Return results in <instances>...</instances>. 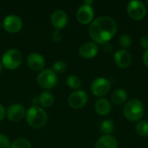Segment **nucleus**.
Returning a JSON list of instances; mask_svg holds the SVG:
<instances>
[{
    "label": "nucleus",
    "mask_w": 148,
    "mask_h": 148,
    "mask_svg": "<svg viewBox=\"0 0 148 148\" xmlns=\"http://www.w3.org/2000/svg\"><path fill=\"white\" fill-rule=\"evenodd\" d=\"M118 29L116 21L108 16H100L95 19L88 28V33L94 42L104 44L114 36Z\"/></svg>",
    "instance_id": "nucleus-1"
},
{
    "label": "nucleus",
    "mask_w": 148,
    "mask_h": 148,
    "mask_svg": "<svg viewBox=\"0 0 148 148\" xmlns=\"http://www.w3.org/2000/svg\"><path fill=\"white\" fill-rule=\"evenodd\" d=\"M26 121L33 128H41L48 121L47 113L40 107L33 106L26 113Z\"/></svg>",
    "instance_id": "nucleus-2"
},
{
    "label": "nucleus",
    "mask_w": 148,
    "mask_h": 148,
    "mask_svg": "<svg viewBox=\"0 0 148 148\" xmlns=\"http://www.w3.org/2000/svg\"><path fill=\"white\" fill-rule=\"evenodd\" d=\"M144 105L139 99H131L126 102L123 114L127 120L130 121H138L144 115Z\"/></svg>",
    "instance_id": "nucleus-3"
},
{
    "label": "nucleus",
    "mask_w": 148,
    "mask_h": 148,
    "mask_svg": "<svg viewBox=\"0 0 148 148\" xmlns=\"http://www.w3.org/2000/svg\"><path fill=\"white\" fill-rule=\"evenodd\" d=\"M22 62H23L22 53L16 49H8L2 57L3 65L10 70L17 69L22 64Z\"/></svg>",
    "instance_id": "nucleus-4"
},
{
    "label": "nucleus",
    "mask_w": 148,
    "mask_h": 148,
    "mask_svg": "<svg viewBox=\"0 0 148 148\" xmlns=\"http://www.w3.org/2000/svg\"><path fill=\"white\" fill-rule=\"evenodd\" d=\"M58 78L56 73L53 69H46L42 70L37 76V82L40 87L44 89H50L56 86Z\"/></svg>",
    "instance_id": "nucleus-5"
},
{
    "label": "nucleus",
    "mask_w": 148,
    "mask_h": 148,
    "mask_svg": "<svg viewBox=\"0 0 148 148\" xmlns=\"http://www.w3.org/2000/svg\"><path fill=\"white\" fill-rule=\"evenodd\" d=\"M127 15L135 21L142 20L147 15V6L139 0L131 1L127 7Z\"/></svg>",
    "instance_id": "nucleus-6"
},
{
    "label": "nucleus",
    "mask_w": 148,
    "mask_h": 148,
    "mask_svg": "<svg viewBox=\"0 0 148 148\" xmlns=\"http://www.w3.org/2000/svg\"><path fill=\"white\" fill-rule=\"evenodd\" d=\"M111 88L110 82L103 77H98L95 79L91 84V92L94 95L102 98L107 95Z\"/></svg>",
    "instance_id": "nucleus-7"
},
{
    "label": "nucleus",
    "mask_w": 148,
    "mask_h": 148,
    "mask_svg": "<svg viewBox=\"0 0 148 148\" xmlns=\"http://www.w3.org/2000/svg\"><path fill=\"white\" fill-rule=\"evenodd\" d=\"M95 10L92 6L82 4L81 5L76 11V19L82 24L91 23L94 20Z\"/></svg>",
    "instance_id": "nucleus-8"
},
{
    "label": "nucleus",
    "mask_w": 148,
    "mask_h": 148,
    "mask_svg": "<svg viewBox=\"0 0 148 148\" xmlns=\"http://www.w3.org/2000/svg\"><path fill=\"white\" fill-rule=\"evenodd\" d=\"M3 26L9 33H17L23 28V21L16 15H9L3 19Z\"/></svg>",
    "instance_id": "nucleus-9"
},
{
    "label": "nucleus",
    "mask_w": 148,
    "mask_h": 148,
    "mask_svg": "<svg viewBox=\"0 0 148 148\" xmlns=\"http://www.w3.org/2000/svg\"><path fill=\"white\" fill-rule=\"evenodd\" d=\"M88 101V95L83 90H75L69 97V105L75 109L83 108Z\"/></svg>",
    "instance_id": "nucleus-10"
},
{
    "label": "nucleus",
    "mask_w": 148,
    "mask_h": 148,
    "mask_svg": "<svg viewBox=\"0 0 148 148\" xmlns=\"http://www.w3.org/2000/svg\"><path fill=\"white\" fill-rule=\"evenodd\" d=\"M6 115L10 121L13 122H18L25 117V108L21 104H12L8 108Z\"/></svg>",
    "instance_id": "nucleus-11"
},
{
    "label": "nucleus",
    "mask_w": 148,
    "mask_h": 148,
    "mask_svg": "<svg viewBox=\"0 0 148 148\" xmlns=\"http://www.w3.org/2000/svg\"><path fill=\"white\" fill-rule=\"evenodd\" d=\"M114 61L118 67L121 69H127L132 63V56L127 50L121 49L114 53Z\"/></svg>",
    "instance_id": "nucleus-12"
},
{
    "label": "nucleus",
    "mask_w": 148,
    "mask_h": 148,
    "mask_svg": "<svg viewBox=\"0 0 148 148\" xmlns=\"http://www.w3.org/2000/svg\"><path fill=\"white\" fill-rule=\"evenodd\" d=\"M99 52V46L94 42H86L82 43L79 49V53L82 57L90 59L97 56Z\"/></svg>",
    "instance_id": "nucleus-13"
},
{
    "label": "nucleus",
    "mask_w": 148,
    "mask_h": 148,
    "mask_svg": "<svg viewBox=\"0 0 148 148\" xmlns=\"http://www.w3.org/2000/svg\"><path fill=\"white\" fill-rule=\"evenodd\" d=\"M69 21L68 15L63 10H56L52 13L50 17V22L52 25L58 30L64 28Z\"/></svg>",
    "instance_id": "nucleus-14"
},
{
    "label": "nucleus",
    "mask_w": 148,
    "mask_h": 148,
    "mask_svg": "<svg viewBox=\"0 0 148 148\" xmlns=\"http://www.w3.org/2000/svg\"><path fill=\"white\" fill-rule=\"evenodd\" d=\"M28 66L34 71H42L45 65L43 56L39 53H31L27 58Z\"/></svg>",
    "instance_id": "nucleus-15"
},
{
    "label": "nucleus",
    "mask_w": 148,
    "mask_h": 148,
    "mask_svg": "<svg viewBox=\"0 0 148 148\" xmlns=\"http://www.w3.org/2000/svg\"><path fill=\"white\" fill-rule=\"evenodd\" d=\"M112 109V106L110 101L106 98H99L95 104V112L101 116L108 115Z\"/></svg>",
    "instance_id": "nucleus-16"
},
{
    "label": "nucleus",
    "mask_w": 148,
    "mask_h": 148,
    "mask_svg": "<svg viewBox=\"0 0 148 148\" xmlns=\"http://www.w3.org/2000/svg\"><path fill=\"white\" fill-rule=\"evenodd\" d=\"M118 142L113 135H103L96 142L95 148H117Z\"/></svg>",
    "instance_id": "nucleus-17"
},
{
    "label": "nucleus",
    "mask_w": 148,
    "mask_h": 148,
    "mask_svg": "<svg viewBox=\"0 0 148 148\" xmlns=\"http://www.w3.org/2000/svg\"><path fill=\"white\" fill-rule=\"evenodd\" d=\"M127 93L123 88H117L114 90L111 95V101L113 104L116 106H121L127 102Z\"/></svg>",
    "instance_id": "nucleus-18"
},
{
    "label": "nucleus",
    "mask_w": 148,
    "mask_h": 148,
    "mask_svg": "<svg viewBox=\"0 0 148 148\" xmlns=\"http://www.w3.org/2000/svg\"><path fill=\"white\" fill-rule=\"evenodd\" d=\"M54 101H55V99H54L53 95L49 91L42 92L38 97L39 104L42 105V107H43V108L51 107L53 105V103H54Z\"/></svg>",
    "instance_id": "nucleus-19"
},
{
    "label": "nucleus",
    "mask_w": 148,
    "mask_h": 148,
    "mask_svg": "<svg viewBox=\"0 0 148 148\" xmlns=\"http://www.w3.org/2000/svg\"><path fill=\"white\" fill-rule=\"evenodd\" d=\"M114 128V125L113 121L109 120H104L103 121H101L100 125V129L101 133H103L105 135H110V134L113 133Z\"/></svg>",
    "instance_id": "nucleus-20"
},
{
    "label": "nucleus",
    "mask_w": 148,
    "mask_h": 148,
    "mask_svg": "<svg viewBox=\"0 0 148 148\" xmlns=\"http://www.w3.org/2000/svg\"><path fill=\"white\" fill-rule=\"evenodd\" d=\"M135 130L137 134L141 137H148V121H140L136 125Z\"/></svg>",
    "instance_id": "nucleus-21"
},
{
    "label": "nucleus",
    "mask_w": 148,
    "mask_h": 148,
    "mask_svg": "<svg viewBox=\"0 0 148 148\" xmlns=\"http://www.w3.org/2000/svg\"><path fill=\"white\" fill-rule=\"evenodd\" d=\"M66 83H67V85L70 88H72V89H77V88H79L81 87L82 81L76 75H70V76L68 77V79L66 81Z\"/></svg>",
    "instance_id": "nucleus-22"
},
{
    "label": "nucleus",
    "mask_w": 148,
    "mask_h": 148,
    "mask_svg": "<svg viewBox=\"0 0 148 148\" xmlns=\"http://www.w3.org/2000/svg\"><path fill=\"white\" fill-rule=\"evenodd\" d=\"M10 148H32L30 142L24 138H18L13 141Z\"/></svg>",
    "instance_id": "nucleus-23"
},
{
    "label": "nucleus",
    "mask_w": 148,
    "mask_h": 148,
    "mask_svg": "<svg viewBox=\"0 0 148 148\" xmlns=\"http://www.w3.org/2000/svg\"><path fill=\"white\" fill-rule=\"evenodd\" d=\"M119 44L122 48V49H126L129 48L132 44V37L128 34L122 35L119 39Z\"/></svg>",
    "instance_id": "nucleus-24"
},
{
    "label": "nucleus",
    "mask_w": 148,
    "mask_h": 148,
    "mask_svg": "<svg viewBox=\"0 0 148 148\" xmlns=\"http://www.w3.org/2000/svg\"><path fill=\"white\" fill-rule=\"evenodd\" d=\"M67 69V65L63 61H57L53 64V71L56 73H63Z\"/></svg>",
    "instance_id": "nucleus-25"
},
{
    "label": "nucleus",
    "mask_w": 148,
    "mask_h": 148,
    "mask_svg": "<svg viewBox=\"0 0 148 148\" xmlns=\"http://www.w3.org/2000/svg\"><path fill=\"white\" fill-rule=\"evenodd\" d=\"M0 148H10V143L9 139L3 135L0 134Z\"/></svg>",
    "instance_id": "nucleus-26"
},
{
    "label": "nucleus",
    "mask_w": 148,
    "mask_h": 148,
    "mask_svg": "<svg viewBox=\"0 0 148 148\" xmlns=\"http://www.w3.org/2000/svg\"><path fill=\"white\" fill-rule=\"evenodd\" d=\"M51 38H52L53 42H61V40L62 39V32H61L60 30L56 29V30H55V31L52 33Z\"/></svg>",
    "instance_id": "nucleus-27"
},
{
    "label": "nucleus",
    "mask_w": 148,
    "mask_h": 148,
    "mask_svg": "<svg viewBox=\"0 0 148 148\" xmlns=\"http://www.w3.org/2000/svg\"><path fill=\"white\" fill-rule=\"evenodd\" d=\"M140 46L142 48L146 49V50L148 49V36H141L140 41Z\"/></svg>",
    "instance_id": "nucleus-28"
},
{
    "label": "nucleus",
    "mask_w": 148,
    "mask_h": 148,
    "mask_svg": "<svg viewBox=\"0 0 148 148\" xmlns=\"http://www.w3.org/2000/svg\"><path fill=\"white\" fill-rule=\"evenodd\" d=\"M103 50L107 53H109L113 50V45L110 42H106L103 44Z\"/></svg>",
    "instance_id": "nucleus-29"
},
{
    "label": "nucleus",
    "mask_w": 148,
    "mask_h": 148,
    "mask_svg": "<svg viewBox=\"0 0 148 148\" xmlns=\"http://www.w3.org/2000/svg\"><path fill=\"white\" fill-rule=\"evenodd\" d=\"M6 116V110L5 108L0 104V121H3Z\"/></svg>",
    "instance_id": "nucleus-30"
},
{
    "label": "nucleus",
    "mask_w": 148,
    "mask_h": 148,
    "mask_svg": "<svg viewBox=\"0 0 148 148\" xmlns=\"http://www.w3.org/2000/svg\"><path fill=\"white\" fill-rule=\"evenodd\" d=\"M143 62L145 63V65L148 68V49L145 51V53L143 54Z\"/></svg>",
    "instance_id": "nucleus-31"
},
{
    "label": "nucleus",
    "mask_w": 148,
    "mask_h": 148,
    "mask_svg": "<svg viewBox=\"0 0 148 148\" xmlns=\"http://www.w3.org/2000/svg\"><path fill=\"white\" fill-rule=\"evenodd\" d=\"M94 3V1H92V0H86V1L84 2V4L92 6V3Z\"/></svg>",
    "instance_id": "nucleus-32"
},
{
    "label": "nucleus",
    "mask_w": 148,
    "mask_h": 148,
    "mask_svg": "<svg viewBox=\"0 0 148 148\" xmlns=\"http://www.w3.org/2000/svg\"><path fill=\"white\" fill-rule=\"evenodd\" d=\"M1 71H2V64L0 62V73H1Z\"/></svg>",
    "instance_id": "nucleus-33"
},
{
    "label": "nucleus",
    "mask_w": 148,
    "mask_h": 148,
    "mask_svg": "<svg viewBox=\"0 0 148 148\" xmlns=\"http://www.w3.org/2000/svg\"><path fill=\"white\" fill-rule=\"evenodd\" d=\"M146 3H147V7H148V0L146 2Z\"/></svg>",
    "instance_id": "nucleus-34"
}]
</instances>
